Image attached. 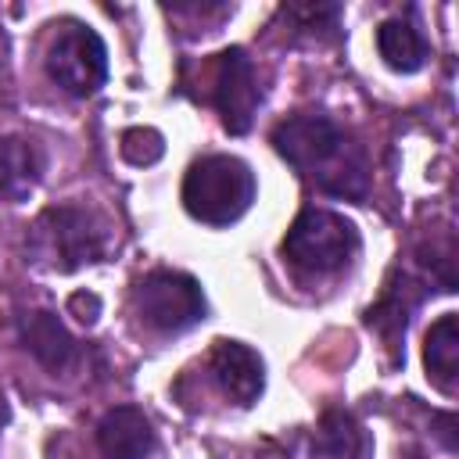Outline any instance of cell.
Masks as SVG:
<instances>
[{
  "label": "cell",
  "mask_w": 459,
  "mask_h": 459,
  "mask_svg": "<svg viewBox=\"0 0 459 459\" xmlns=\"http://www.w3.org/2000/svg\"><path fill=\"white\" fill-rule=\"evenodd\" d=\"M276 154L312 186L333 197L359 201L369 190L362 147L326 115H294L273 129Z\"/></svg>",
  "instance_id": "6da1fadb"
},
{
  "label": "cell",
  "mask_w": 459,
  "mask_h": 459,
  "mask_svg": "<svg viewBox=\"0 0 459 459\" xmlns=\"http://www.w3.org/2000/svg\"><path fill=\"white\" fill-rule=\"evenodd\" d=\"M255 172L237 154H204L183 176V208L204 226L237 222L255 201Z\"/></svg>",
  "instance_id": "7a4b0ae2"
},
{
  "label": "cell",
  "mask_w": 459,
  "mask_h": 459,
  "mask_svg": "<svg viewBox=\"0 0 459 459\" xmlns=\"http://www.w3.org/2000/svg\"><path fill=\"white\" fill-rule=\"evenodd\" d=\"M283 258L308 273V276H326V273H337L344 269L355 251H359V230L351 219L337 215V212H326V208H305L290 230L283 233V244H280Z\"/></svg>",
  "instance_id": "3957f363"
},
{
  "label": "cell",
  "mask_w": 459,
  "mask_h": 459,
  "mask_svg": "<svg viewBox=\"0 0 459 459\" xmlns=\"http://www.w3.org/2000/svg\"><path fill=\"white\" fill-rule=\"evenodd\" d=\"M104 226L93 212L75 204L47 208L32 226V251L61 273H72L104 255Z\"/></svg>",
  "instance_id": "277c9868"
},
{
  "label": "cell",
  "mask_w": 459,
  "mask_h": 459,
  "mask_svg": "<svg viewBox=\"0 0 459 459\" xmlns=\"http://www.w3.org/2000/svg\"><path fill=\"white\" fill-rule=\"evenodd\" d=\"M133 305H136V316L158 333H183L194 323H201L208 312L201 283L176 269L147 273L133 290Z\"/></svg>",
  "instance_id": "5b68a950"
},
{
  "label": "cell",
  "mask_w": 459,
  "mask_h": 459,
  "mask_svg": "<svg viewBox=\"0 0 459 459\" xmlns=\"http://www.w3.org/2000/svg\"><path fill=\"white\" fill-rule=\"evenodd\" d=\"M47 75L72 97L97 93L108 79L104 39L82 22H65L47 47Z\"/></svg>",
  "instance_id": "8992f818"
},
{
  "label": "cell",
  "mask_w": 459,
  "mask_h": 459,
  "mask_svg": "<svg viewBox=\"0 0 459 459\" xmlns=\"http://www.w3.org/2000/svg\"><path fill=\"white\" fill-rule=\"evenodd\" d=\"M212 93H215V108L222 115V126L226 133L233 136H244L255 122V111H258V75H255V65L251 57L240 50V47H230L215 57V79H212Z\"/></svg>",
  "instance_id": "52a82bcc"
},
{
  "label": "cell",
  "mask_w": 459,
  "mask_h": 459,
  "mask_svg": "<svg viewBox=\"0 0 459 459\" xmlns=\"http://www.w3.org/2000/svg\"><path fill=\"white\" fill-rule=\"evenodd\" d=\"M212 377L222 387L226 398H233L237 405H255L262 387H265V362L255 348L240 344V341H215L212 355H208Z\"/></svg>",
  "instance_id": "ba28073f"
},
{
  "label": "cell",
  "mask_w": 459,
  "mask_h": 459,
  "mask_svg": "<svg viewBox=\"0 0 459 459\" xmlns=\"http://www.w3.org/2000/svg\"><path fill=\"white\" fill-rule=\"evenodd\" d=\"M97 448L104 459H147L154 448L151 420L136 405H115L97 423Z\"/></svg>",
  "instance_id": "9c48e42d"
},
{
  "label": "cell",
  "mask_w": 459,
  "mask_h": 459,
  "mask_svg": "<svg viewBox=\"0 0 459 459\" xmlns=\"http://www.w3.org/2000/svg\"><path fill=\"white\" fill-rule=\"evenodd\" d=\"M43 147L29 136H4L0 140V197L22 201L43 176Z\"/></svg>",
  "instance_id": "30bf717a"
},
{
  "label": "cell",
  "mask_w": 459,
  "mask_h": 459,
  "mask_svg": "<svg viewBox=\"0 0 459 459\" xmlns=\"http://www.w3.org/2000/svg\"><path fill=\"white\" fill-rule=\"evenodd\" d=\"M22 341H25V348L47 366V369H65L68 362H72V355H75V341H72V333L65 330V323L54 316V312H29L25 319H22Z\"/></svg>",
  "instance_id": "8fae6325"
},
{
  "label": "cell",
  "mask_w": 459,
  "mask_h": 459,
  "mask_svg": "<svg viewBox=\"0 0 459 459\" xmlns=\"http://www.w3.org/2000/svg\"><path fill=\"white\" fill-rule=\"evenodd\" d=\"M423 362H427V377L441 391H455V377H459V316L455 312H445L441 319L430 323L423 337Z\"/></svg>",
  "instance_id": "7c38bea8"
},
{
  "label": "cell",
  "mask_w": 459,
  "mask_h": 459,
  "mask_svg": "<svg viewBox=\"0 0 459 459\" xmlns=\"http://www.w3.org/2000/svg\"><path fill=\"white\" fill-rule=\"evenodd\" d=\"M377 50L384 57L387 68L394 72H420L427 61V39L420 36V29L405 18H387L377 29Z\"/></svg>",
  "instance_id": "4fadbf2b"
},
{
  "label": "cell",
  "mask_w": 459,
  "mask_h": 459,
  "mask_svg": "<svg viewBox=\"0 0 459 459\" xmlns=\"http://www.w3.org/2000/svg\"><path fill=\"white\" fill-rule=\"evenodd\" d=\"M366 448L359 423L348 412H326L312 434V455L316 459H359Z\"/></svg>",
  "instance_id": "5bb4252c"
},
{
  "label": "cell",
  "mask_w": 459,
  "mask_h": 459,
  "mask_svg": "<svg viewBox=\"0 0 459 459\" xmlns=\"http://www.w3.org/2000/svg\"><path fill=\"white\" fill-rule=\"evenodd\" d=\"M118 151H122V158H126L129 165H154V161L165 154V140H161V133L151 129V126H133V129L122 133Z\"/></svg>",
  "instance_id": "9a60e30c"
},
{
  "label": "cell",
  "mask_w": 459,
  "mask_h": 459,
  "mask_svg": "<svg viewBox=\"0 0 459 459\" xmlns=\"http://www.w3.org/2000/svg\"><path fill=\"white\" fill-rule=\"evenodd\" d=\"M68 312H72L75 319H82V323H93V319L100 316V298H97V294L79 290V294H72V298H68Z\"/></svg>",
  "instance_id": "2e32d148"
},
{
  "label": "cell",
  "mask_w": 459,
  "mask_h": 459,
  "mask_svg": "<svg viewBox=\"0 0 459 459\" xmlns=\"http://www.w3.org/2000/svg\"><path fill=\"white\" fill-rule=\"evenodd\" d=\"M437 423H441V437H445V448L452 452V448H455V437H452V423H455V420L445 412V416H437Z\"/></svg>",
  "instance_id": "e0dca14e"
}]
</instances>
